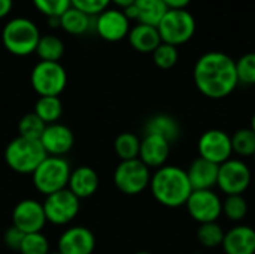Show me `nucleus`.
<instances>
[{
    "instance_id": "obj_45",
    "label": "nucleus",
    "mask_w": 255,
    "mask_h": 254,
    "mask_svg": "<svg viewBox=\"0 0 255 254\" xmlns=\"http://www.w3.org/2000/svg\"><path fill=\"white\" fill-rule=\"evenodd\" d=\"M253 159H254V165H255V154H254V157H253Z\"/></svg>"
},
{
    "instance_id": "obj_33",
    "label": "nucleus",
    "mask_w": 255,
    "mask_h": 254,
    "mask_svg": "<svg viewBox=\"0 0 255 254\" xmlns=\"http://www.w3.org/2000/svg\"><path fill=\"white\" fill-rule=\"evenodd\" d=\"M18 252L21 254H49V243L42 232L25 234Z\"/></svg>"
},
{
    "instance_id": "obj_4",
    "label": "nucleus",
    "mask_w": 255,
    "mask_h": 254,
    "mask_svg": "<svg viewBox=\"0 0 255 254\" xmlns=\"http://www.w3.org/2000/svg\"><path fill=\"white\" fill-rule=\"evenodd\" d=\"M40 33L37 25L28 18H12L1 31L4 48L13 55H28L36 51Z\"/></svg>"
},
{
    "instance_id": "obj_26",
    "label": "nucleus",
    "mask_w": 255,
    "mask_h": 254,
    "mask_svg": "<svg viewBox=\"0 0 255 254\" xmlns=\"http://www.w3.org/2000/svg\"><path fill=\"white\" fill-rule=\"evenodd\" d=\"M34 52L39 55L40 61H58L64 54V43L55 34H45L40 36Z\"/></svg>"
},
{
    "instance_id": "obj_5",
    "label": "nucleus",
    "mask_w": 255,
    "mask_h": 254,
    "mask_svg": "<svg viewBox=\"0 0 255 254\" xmlns=\"http://www.w3.org/2000/svg\"><path fill=\"white\" fill-rule=\"evenodd\" d=\"M70 172L72 171L66 159L48 156L31 174L33 184L37 192L48 196L67 187Z\"/></svg>"
},
{
    "instance_id": "obj_36",
    "label": "nucleus",
    "mask_w": 255,
    "mask_h": 254,
    "mask_svg": "<svg viewBox=\"0 0 255 254\" xmlns=\"http://www.w3.org/2000/svg\"><path fill=\"white\" fill-rule=\"evenodd\" d=\"M72 6L88 13V15H99L105 9H108L111 0H70Z\"/></svg>"
},
{
    "instance_id": "obj_41",
    "label": "nucleus",
    "mask_w": 255,
    "mask_h": 254,
    "mask_svg": "<svg viewBox=\"0 0 255 254\" xmlns=\"http://www.w3.org/2000/svg\"><path fill=\"white\" fill-rule=\"evenodd\" d=\"M48 24L51 27H60V16H48Z\"/></svg>"
},
{
    "instance_id": "obj_11",
    "label": "nucleus",
    "mask_w": 255,
    "mask_h": 254,
    "mask_svg": "<svg viewBox=\"0 0 255 254\" xmlns=\"http://www.w3.org/2000/svg\"><path fill=\"white\" fill-rule=\"evenodd\" d=\"M197 150L199 157L220 166L233 156L232 136L221 129H209L200 135Z\"/></svg>"
},
{
    "instance_id": "obj_21",
    "label": "nucleus",
    "mask_w": 255,
    "mask_h": 254,
    "mask_svg": "<svg viewBox=\"0 0 255 254\" xmlns=\"http://www.w3.org/2000/svg\"><path fill=\"white\" fill-rule=\"evenodd\" d=\"M128 42L130 45L139 52H154L155 48L161 43L160 33L157 27L148 24H137L130 28L128 31Z\"/></svg>"
},
{
    "instance_id": "obj_44",
    "label": "nucleus",
    "mask_w": 255,
    "mask_h": 254,
    "mask_svg": "<svg viewBox=\"0 0 255 254\" xmlns=\"http://www.w3.org/2000/svg\"><path fill=\"white\" fill-rule=\"evenodd\" d=\"M49 254H61L60 252H55V253H49Z\"/></svg>"
},
{
    "instance_id": "obj_25",
    "label": "nucleus",
    "mask_w": 255,
    "mask_h": 254,
    "mask_svg": "<svg viewBox=\"0 0 255 254\" xmlns=\"http://www.w3.org/2000/svg\"><path fill=\"white\" fill-rule=\"evenodd\" d=\"M34 114L46 126L54 124L63 114V103L58 96H40L34 103Z\"/></svg>"
},
{
    "instance_id": "obj_2",
    "label": "nucleus",
    "mask_w": 255,
    "mask_h": 254,
    "mask_svg": "<svg viewBox=\"0 0 255 254\" xmlns=\"http://www.w3.org/2000/svg\"><path fill=\"white\" fill-rule=\"evenodd\" d=\"M149 189L155 201L167 208H179L187 204L193 187L187 171L179 166H161L152 175Z\"/></svg>"
},
{
    "instance_id": "obj_17",
    "label": "nucleus",
    "mask_w": 255,
    "mask_h": 254,
    "mask_svg": "<svg viewBox=\"0 0 255 254\" xmlns=\"http://www.w3.org/2000/svg\"><path fill=\"white\" fill-rule=\"evenodd\" d=\"M170 154V142L161 136L145 133V138L140 141L139 160L148 168H161L166 165Z\"/></svg>"
},
{
    "instance_id": "obj_27",
    "label": "nucleus",
    "mask_w": 255,
    "mask_h": 254,
    "mask_svg": "<svg viewBox=\"0 0 255 254\" xmlns=\"http://www.w3.org/2000/svg\"><path fill=\"white\" fill-rule=\"evenodd\" d=\"M115 154L120 157L121 162L124 160H134L139 159V150H140V139L130 132H124L115 138L114 142Z\"/></svg>"
},
{
    "instance_id": "obj_8",
    "label": "nucleus",
    "mask_w": 255,
    "mask_h": 254,
    "mask_svg": "<svg viewBox=\"0 0 255 254\" xmlns=\"http://www.w3.org/2000/svg\"><path fill=\"white\" fill-rule=\"evenodd\" d=\"M30 82L39 97L60 96L67 84V75L58 61H39L31 70Z\"/></svg>"
},
{
    "instance_id": "obj_7",
    "label": "nucleus",
    "mask_w": 255,
    "mask_h": 254,
    "mask_svg": "<svg viewBox=\"0 0 255 254\" xmlns=\"http://www.w3.org/2000/svg\"><path fill=\"white\" fill-rule=\"evenodd\" d=\"M151 172L146 165H143L139 159L120 162L114 172V184L115 187L128 196H134L142 193L146 187H149Z\"/></svg>"
},
{
    "instance_id": "obj_13",
    "label": "nucleus",
    "mask_w": 255,
    "mask_h": 254,
    "mask_svg": "<svg viewBox=\"0 0 255 254\" xmlns=\"http://www.w3.org/2000/svg\"><path fill=\"white\" fill-rule=\"evenodd\" d=\"M46 223L43 205L34 199H24L18 202L12 211V225L22 234H36L43 229Z\"/></svg>"
},
{
    "instance_id": "obj_12",
    "label": "nucleus",
    "mask_w": 255,
    "mask_h": 254,
    "mask_svg": "<svg viewBox=\"0 0 255 254\" xmlns=\"http://www.w3.org/2000/svg\"><path fill=\"white\" fill-rule=\"evenodd\" d=\"M185 207L190 217L199 225L218 222L223 214V201L214 190H193Z\"/></svg>"
},
{
    "instance_id": "obj_39",
    "label": "nucleus",
    "mask_w": 255,
    "mask_h": 254,
    "mask_svg": "<svg viewBox=\"0 0 255 254\" xmlns=\"http://www.w3.org/2000/svg\"><path fill=\"white\" fill-rule=\"evenodd\" d=\"M13 0H0V18H4L12 9Z\"/></svg>"
},
{
    "instance_id": "obj_19",
    "label": "nucleus",
    "mask_w": 255,
    "mask_h": 254,
    "mask_svg": "<svg viewBox=\"0 0 255 254\" xmlns=\"http://www.w3.org/2000/svg\"><path fill=\"white\" fill-rule=\"evenodd\" d=\"M187 175L193 190H212L218 180V165L197 157L188 166Z\"/></svg>"
},
{
    "instance_id": "obj_34",
    "label": "nucleus",
    "mask_w": 255,
    "mask_h": 254,
    "mask_svg": "<svg viewBox=\"0 0 255 254\" xmlns=\"http://www.w3.org/2000/svg\"><path fill=\"white\" fill-rule=\"evenodd\" d=\"M236 72L239 84L255 85V51L244 54L236 61Z\"/></svg>"
},
{
    "instance_id": "obj_40",
    "label": "nucleus",
    "mask_w": 255,
    "mask_h": 254,
    "mask_svg": "<svg viewBox=\"0 0 255 254\" xmlns=\"http://www.w3.org/2000/svg\"><path fill=\"white\" fill-rule=\"evenodd\" d=\"M111 1H114L117 6H120V7H128V6H131V4H134V1L136 0H111Z\"/></svg>"
},
{
    "instance_id": "obj_3",
    "label": "nucleus",
    "mask_w": 255,
    "mask_h": 254,
    "mask_svg": "<svg viewBox=\"0 0 255 254\" xmlns=\"http://www.w3.org/2000/svg\"><path fill=\"white\" fill-rule=\"evenodd\" d=\"M48 157L39 139L18 136L10 141L4 150L7 166L18 174H33L37 166Z\"/></svg>"
},
{
    "instance_id": "obj_32",
    "label": "nucleus",
    "mask_w": 255,
    "mask_h": 254,
    "mask_svg": "<svg viewBox=\"0 0 255 254\" xmlns=\"http://www.w3.org/2000/svg\"><path fill=\"white\" fill-rule=\"evenodd\" d=\"M178 58H179L178 48L173 45L164 43V42H161L152 52V60H154L155 66L163 70L172 69L178 63Z\"/></svg>"
},
{
    "instance_id": "obj_15",
    "label": "nucleus",
    "mask_w": 255,
    "mask_h": 254,
    "mask_svg": "<svg viewBox=\"0 0 255 254\" xmlns=\"http://www.w3.org/2000/svg\"><path fill=\"white\" fill-rule=\"evenodd\" d=\"M39 141L48 156L61 157L72 150L75 138H73V132L67 126L54 123L46 126Z\"/></svg>"
},
{
    "instance_id": "obj_35",
    "label": "nucleus",
    "mask_w": 255,
    "mask_h": 254,
    "mask_svg": "<svg viewBox=\"0 0 255 254\" xmlns=\"http://www.w3.org/2000/svg\"><path fill=\"white\" fill-rule=\"evenodd\" d=\"M33 4L46 16H61L70 6V0H33Z\"/></svg>"
},
{
    "instance_id": "obj_43",
    "label": "nucleus",
    "mask_w": 255,
    "mask_h": 254,
    "mask_svg": "<svg viewBox=\"0 0 255 254\" xmlns=\"http://www.w3.org/2000/svg\"><path fill=\"white\" fill-rule=\"evenodd\" d=\"M134 254H152V253H149V252H137V253H134Z\"/></svg>"
},
{
    "instance_id": "obj_37",
    "label": "nucleus",
    "mask_w": 255,
    "mask_h": 254,
    "mask_svg": "<svg viewBox=\"0 0 255 254\" xmlns=\"http://www.w3.org/2000/svg\"><path fill=\"white\" fill-rule=\"evenodd\" d=\"M24 235L19 229H16L13 225L10 228H7V231L4 232V244L10 249V250H19L21 243L24 240Z\"/></svg>"
},
{
    "instance_id": "obj_42",
    "label": "nucleus",
    "mask_w": 255,
    "mask_h": 254,
    "mask_svg": "<svg viewBox=\"0 0 255 254\" xmlns=\"http://www.w3.org/2000/svg\"><path fill=\"white\" fill-rule=\"evenodd\" d=\"M251 129L254 130V133H255V112H254V115H253V118H251Z\"/></svg>"
},
{
    "instance_id": "obj_9",
    "label": "nucleus",
    "mask_w": 255,
    "mask_h": 254,
    "mask_svg": "<svg viewBox=\"0 0 255 254\" xmlns=\"http://www.w3.org/2000/svg\"><path fill=\"white\" fill-rule=\"evenodd\" d=\"M253 181V172L242 159H229L218 166L217 187L226 196L244 195Z\"/></svg>"
},
{
    "instance_id": "obj_23",
    "label": "nucleus",
    "mask_w": 255,
    "mask_h": 254,
    "mask_svg": "<svg viewBox=\"0 0 255 254\" xmlns=\"http://www.w3.org/2000/svg\"><path fill=\"white\" fill-rule=\"evenodd\" d=\"M136 7V19L140 24H148L157 27L169 7L164 4L163 0H136L134 1Z\"/></svg>"
},
{
    "instance_id": "obj_29",
    "label": "nucleus",
    "mask_w": 255,
    "mask_h": 254,
    "mask_svg": "<svg viewBox=\"0 0 255 254\" xmlns=\"http://www.w3.org/2000/svg\"><path fill=\"white\" fill-rule=\"evenodd\" d=\"M224 229L218 225V222L214 223H203L197 229V241L206 247V249H215L220 247L224 241Z\"/></svg>"
},
{
    "instance_id": "obj_16",
    "label": "nucleus",
    "mask_w": 255,
    "mask_h": 254,
    "mask_svg": "<svg viewBox=\"0 0 255 254\" xmlns=\"http://www.w3.org/2000/svg\"><path fill=\"white\" fill-rule=\"evenodd\" d=\"M96 247L93 232L82 226L64 231L58 240V252L61 254H91Z\"/></svg>"
},
{
    "instance_id": "obj_31",
    "label": "nucleus",
    "mask_w": 255,
    "mask_h": 254,
    "mask_svg": "<svg viewBox=\"0 0 255 254\" xmlns=\"http://www.w3.org/2000/svg\"><path fill=\"white\" fill-rule=\"evenodd\" d=\"M45 129H46V124L34 112H30V114H25L19 120V123H18L19 135L18 136L28 138V139H40Z\"/></svg>"
},
{
    "instance_id": "obj_22",
    "label": "nucleus",
    "mask_w": 255,
    "mask_h": 254,
    "mask_svg": "<svg viewBox=\"0 0 255 254\" xmlns=\"http://www.w3.org/2000/svg\"><path fill=\"white\" fill-rule=\"evenodd\" d=\"M145 133L161 136L172 144V142L178 141V138L181 135V127H179V123L173 117H170L167 114H158V115L151 117L146 121Z\"/></svg>"
},
{
    "instance_id": "obj_14",
    "label": "nucleus",
    "mask_w": 255,
    "mask_h": 254,
    "mask_svg": "<svg viewBox=\"0 0 255 254\" xmlns=\"http://www.w3.org/2000/svg\"><path fill=\"white\" fill-rule=\"evenodd\" d=\"M96 31L100 37L109 42H117L128 36L130 19L120 9H105L100 12L94 22Z\"/></svg>"
},
{
    "instance_id": "obj_24",
    "label": "nucleus",
    "mask_w": 255,
    "mask_h": 254,
    "mask_svg": "<svg viewBox=\"0 0 255 254\" xmlns=\"http://www.w3.org/2000/svg\"><path fill=\"white\" fill-rule=\"evenodd\" d=\"M60 27L67 31L69 34L79 36L90 30L91 27V15L70 6L61 16H60Z\"/></svg>"
},
{
    "instance_id": "obj_30",
    "label": "nucleus",
    "mask_w": 255,
    "mask_h": 254,
    "mask_svg": "<svg viewBox=\"0 0 255 254\" xmlns=\"http://www.w3.org/2000/svg\"><path fill=\"white\" fill-rule=\"evenodd\" d=\"M223 214L230 222H242L248 214V202L244 195L226 196L223 201Z\"/></svg>"
},
{
    "instance_id": "obj_28",
    "label": "nucleus",
    "mask_w": 255,
    "mask_h": 254,
    "mask_svg": "<svg viewBox=\"0 0 255 254\" xmlns=\"http://www.w3.org/2000/svg\"><path fill=\"white\" fill-rule=\"evenodd\" d=\"M233 154L239 157H254L255 154V133L251 127H244L232 135Z\"/></svg>"
},
{
    "instance_id": "obj_20",
    "label": "nucleus",
    "mask_w": 255,
    "mask_h": 254,
    "mask_svg": "<svg viewBox=\"0 0 255 254\" xmlns=\"http://www.w3.org/2000/svg\"><path fill=\"white\" fill-rule=\"evenodd\" d=\"M67 187L78 199L90 198L99 189V175L90 166H79L70 172Z\"/></svg>"
},
{
    "instance_id": "obj_10",
    "label": "nucleus",
    "mask_w": 255,
    "mask_h": 254,
    "mask_svg": "<svg viewBox=\"0 0 255 254\" xmlns=\"http://www.w3.org/2000/svg\"><path fill=\"white\" fill-rule=\"evenodd\" d=\"M79 201L69 189H63L52 195H48L43 205L46 222L52 225H67L79 213Z\"/></svg>"
},
{
    "instance_id": "obj_38",
    "label": "nucleus",
    "mask_w": 255,
    "mask_h": 254,
    "mask_svg": "<svg viewBox=\"0 0 255 254\" xmlns=\"http://www.w3.org/2000/svg\"><path fill=\"white\" fill-rule=\"evenodd\" d=\"M169 9H185L191 0H163Z\"/></svg>"
},
{
    "instance_id": "obj_1",
    "label": "nucleus",
    "mask_w": 255,
    "mask_h": 254,
    "mask_svg": "<svg viewBox=\"0 0 255 254\" xmlns=\"http://www.w3.org/2000/svg\"><path fill=\"white\" fill-rule=\"evenodd\" d=\"M197 90L209 99L220 100L230 96L238 84L236 61L226 52L209 51L200 55L193 69Z\"/></svg>"
},
{
    "instance_id": "obj_18",
    "label": "nucleus",
    "mask_w": 255,
    "mask_h": 254,
    "mask_svg": "<svg viewBox=\"0 0 255 254\" xmlns=\"http://www.w3.org/2000/svg\"><path fill=\"white\" fill-rule=\"evenodd\" d=\"M226 254H255V229L238 225L226 232L221 244Z\"/></svg>"
},
{
    "instance_id": "obj_6",
    "label": "nucleus",
    "mask_w": 255,
    "mask_h": 254,
    "mask_svg": "<svg viewBox=\"0 0 255 254\" xmlns=\"http://www.w3.org/2000/svg\"><path fill=\"white\" fill-rule=\"evenodd\" d=\"M161 42L179 46L191 40L196 33V19L187 9H169L157 25Z\"/></svg>"
}]
</instances>
